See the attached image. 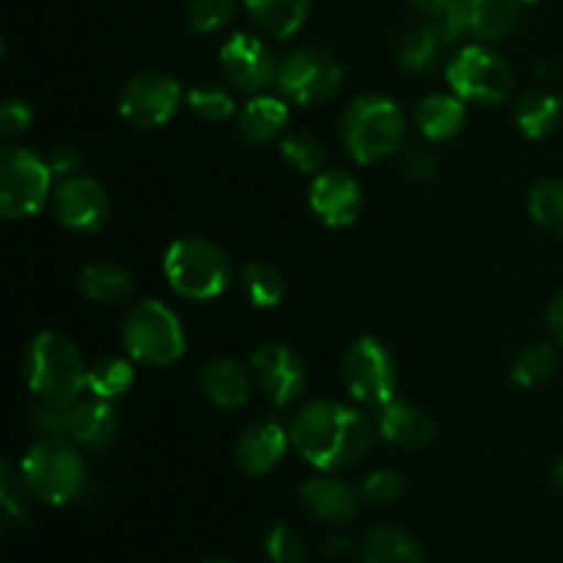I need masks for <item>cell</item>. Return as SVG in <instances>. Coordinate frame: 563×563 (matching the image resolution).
<instances>
[{
	"instance_id": "39",
	"label": "cell",
	"mask_w": 563,
	"mask_h": 563,
	"mask_svg": "<svg viewBox=\"0 0 563 563\" xmlns=\"http://www.w3.org/2000/svg\"><path fill=\"white\" fill-rule=\"evenodd\" d=\"M361 495L366 500H372V504H379V506L396 504V500L405 495V478H401V473H396V471H374L372 476L363 482Z\"/></svg>"
},
{
	"instance_id": "6",
	"label": "cell",
	"mask_w": 563,
	"mask_h": 563,
	"mask_svg": "<svg viewBox=\"0 0 563 563\" xmlns=\"http://www.w3.org/2000/svg\"><path fill=\"white\" fill-rule=\"evenodd\" d=\"M185 330L179 317L159 300H143L124 322V346L137 363L170 366L185 355Z\"/></svg>"
},
{
	"instance_id": "1",
	"label": "cell",
	"mask_w": 563,
	"mask_h": 563,
	"mask_svg": "<svg viewBox=\"0 0 563 563\" xmlns=\"http://www.w3.org/2000/svg\"><path fill=\"white\" fill-rule=\"evenodd\" d=\"M289 443L308 465L319 471H341L368 454L374 443V423L355 407L311 401L291 418Z\"/></svg>"
},
{
	"instance_id": "9",
	"label": "cell",
	"mask_w": 563,
	"mask_h": 563,
	"mask_svg": "<svg viewBox=\"0 0 563 563\" xmlns=\"http://www.w3.org/2000/svg\"><path fill=\"white\" fill-rule=\"evenodd\" d=\"M275 82L289 102L308 108V104L324 102L339 91L344 82V66L324 49L300 47L291 49L280 60Z\"/></svg>"
},
{
	"instance_id": "22",
	"label": "cell",
	"mask_w": 563,
	"mask_h": 563,
	"mask_svg": "<svg viewBox=\"0 0 563 563\" xmlns=\"http://www.w3.org/2000/svg\"><path fill=\"white\" fill-rule=\"evenodd\" d=\"M416 124L427 141H451L465 126V104L456 93H429L418 102Z\"/></svg>"
},
{
	"instance_id": "10",
	"label": "cell",
	"mask_w": 563,
	"mask_h": 563,
	"mask_svg": "<svg viewBox=\"0 0 563 563\" xmlns=\"http://www.w3.org/2000/svg\"><path fill=\"white\" fill-rule=\"evenodd\" d=\"M344 385L361 405L366 407H385L394 399L396 390V363L388 346L379 344L377 339H357L346 350L344 366Z\"/></svg>"
},
{
	"instance_id": "33",
	"label": "cell",
	"mask_w": 563,
	"mask_h": 563,
	"mask_svg": "<svg viewBox=\"0 0 563 563\" xmlns=\"http://www.w3.org/2000/svg\"><path fill=\"white\" fill-rule=\"evenodd\" d=\"M280 154L302 174H317L324 163V143L313 132H289L280 143Z\"/></svg>"
},
{
	"instance_id": "7",
	"label": "cell",
	"mask_w": 563,
	"mask_h": 563,
	"mask_svg": "<svg viewBox=\"0 0 563 563\" xmlns=\"http://www.w3.org/2000/svg\"><path fill=\"white\" fill-rule=\"evenodd\" d=\"M47 159L31 148H5L0 154V212L9 220H22L44 207L53 185Z\"/></svg>"
},
{
	"instance_id": "26",
	"label": "cell",
	"mask_w": 563,
	"mask_h": 563,
	"mask_svg": "<svg viewBox=\"0 0 563 563\" xmlns=\"http://www.w3.org/2000/svg\"><path fill=\"white\" fill-rule=\"evenodd\" d=\"M135 289V275L115 262H97L82 267L80 291L93 302H121Z\"/></svg>"
},
{
	"instance_id": "12",
	"label": "cell",
	"mask_w": 563,
	"mask_h": 563,
	"mask_svg": "<svg viewBox=\"0 0 563 563\" xmlns=\"http://www.w3.org/2000/svg\"><path fill=\"white\" fill-rule=\"evenodd\" d=\"M220 66L223 75L236 91L258 97L269 82L278 77V64L273 60V53L267 44L251 33H236L220 47Z\"/></svg>"
},
{
	"instance_id": "46",
	"label": "cell",
	"mask_w": 563,
	"mask_h": 563,
	"mask_svg": "<svg viewBox=\"0 0 563 563\" xmlns=\"http://www.w3.org/2000/svg\"><path fill=\"white\" fill-rule=\"evenodd\" d=\"M207 563H236V561H231V559H209Z\"/></svg>"
},
{
	"instance_id": "35",
	"label": "cell",
	"mask_w": 563,
	"mask_h": 563,
	"mask_svg": "<svg viewBox=\"0 0 563 563\" xmlns=\"http://www.w3.org/2000/svg\"><path fill=\"white\" fill-rule=\"evenodd\" d=\"M236 11V0H190L187 25L196 33H214L229 25Z\"/></svg>"
},
{
	"instance_id": "17",
	"label": "cell",
	"mask_w": 563,
	"mask_h": 563,
	"mask_svg": "<svg viewBox=\"0 0 563 563\" xmlns=\"http://www.w3.org/2000/svg\"><path fill=\"white\" fill-rule=\"evenodd\" d=\"M520 0H454V14L462 33L495 42L515 31L520 20Z\"/></svg>"
},
{
	"instance_id": "44",
	"label": "cell",
	"mask_w": 563,
	"mask_h": 563,
	"mask_svg": "<svg viewBox=\"0 0 563 563\" xmlns=\"http://www.w3.org/2000/svg\"><path fill=\"white\" fill-rule=\"evenodd\" d=\"M410 3L416 5V9L421 11V14L440 16V14H445V11H449L451 5H454V0H410Z\"/></svg>"
},
{
	"instance_id": "37",
	"label": "cell",
	"mask_w": 563,
	"mask_h": 563,
	"mask_svg": "<svg viewBox=\"0 0 563 563\" xmlns=\"http://www.w3.org/2000/svg\"><path fill=\"white\" fill-rule=\"evenodd\" d=\"M71 410H75V405L42 401V405H36L31 410L27 423H31V429L38 438H64V434H69L71 427Z\"/></svg>"
},
{
	"instance_id": "36",
	"label": "cell",
	"mask_w": 563,
	"mask_h": 563,
	"mask_svg": "<svg viewBox=\"0 0 563 563\" xmlns=\"http://www.w3.org/2000/svg\"><path fill=\"white\" fill-rule=\"evenodd\" d=\"M269 563H308V544L295 528L275 526L264 539Z\"/></svg>"
},
{
	"instance_id": "4",
	"label": "cell",
	"mask_w": 563,
	"mask_h": 563,
	"mask_svg": "<svg viewBox=\"0 0 563 563\" xmlns=\"http://www.w3.org/2000/svg\"><path fill=\"white\" fill-rule=\"evenodd\" d=\"M165 278L187 300H212L231 284V258L220 245L198 236L176 240L163 258Z\"/></svg>"
},
{
	"instance_id": "25",
	"label": "cell",
	"mask_w": 563,
	"mask_h": 563,
	"mask_svg": "<svg viewBox=\"0 0 563 563\" xmlns=\"http://www.w3.org/2000/svg\"><path fill=\"white\" fill-rule=\"evenodd\" d=\"M251 20L273 38H289L311 14V0H242Z\"/></svg>"
},
{
	"instance_id": "45",
	"label": "cell",
	"mask_w": 563,
	"mask_h": 563,
	"mask_svg": "<svg viewBox=\"0 0 563 563\" xmlns=\"http://www.w3.org/2000/svg\"><path fill=\"white\" fill-rule=\"evenodd\" d=\"M553 482H555V487H559L561 495H563V456L553 465Z\"/></svg>"
},
{
	"instance_id": "43",
	"label": "cell",
	"mask_w": 563,
	"mask_h": 563,
	"mask_svg": "<svg viewBox=\"0 0 563 563\" xmlns=\"http://www.w3.org/2000/svg\"><path fill=\"white\" fill-rule=\"evenodd\" d=\"M548 328L553 330L555 339H559L561 344H563V289L553 297V302H550V308H548Z\"/></svg>"
},
{
	"instance_id": "21",
	"label": "cell",
	"mask_w": 563,
	"mask_h": 563,
	"mask_svg": "<svg viewBox=\"0 0 563 563\" xmlns=\"http://www.w3.org/2000/svg\"><path fill=\"white\" fill-rule=\"evenodd\" d=\"M201 390L212 405L223 407V410H236L251 396V377H247L242 363L231 361V357H220V361L203 366Z\"/></svg>"
},
{
	"instance_id": "47",
	"label": "cell",
	"mask_w": 563,
	"mask_h": 563,
	"mask_svg": "<svg viewBox=\"0 0 563 563\" xmlns=\"http://www.w3.org/2000/svg\"><path fill=\"white\" fill-rule=\"evenodd\" d=\"M520 3H537V0H520Z\"/></svg>"
},
{
	"instance_id": "40",
	"label": "cell",
	"mask_w": 563,
	"mask_h": 563,
	"mask_svg": "<svg viewBox=\"0 0 563 563\" xmlns=\"http://www.w3.org/2000/svg\"><path fill=\"white\" fill-rule=\"evenodd\" d=\"M401 168H405V174L410 176V179L429 181L438 174L440 159L429 146H412L410 152L405 154V159H401Z\"/></svg>"
},
{
	"instance_id": "38",
	"label": "cell",
	"mask_w": 563,
	"mask_h": 563,
	"mask_svg": "<svg viewBox=\"0 0 563 563\" xmlns=\"http://www.w3.org/2000/svg\"><path fill=\"white\" fill-rule=\"evenodd\" d=\"M25 493H31L25 484L22 471L16 473V467L11 462L0 465V500H3L5 520H20L25 515Z\"/></svg>"
},
{
	"instance_id": "23",
	"label": "cell",
	"mask_w": 563,
	"mask_h": 563,
	"mask_svg": "<svg viewBox=\"0 0 563 563\" xmlns=\"http://www.w3.org/2000/svg\"><path fill=\"white\" fill-rule=\"evenodd\" d=\"M445 47H449V42L443 38V33L438 31L432 20H427L401 33L399 44H396V64L410 75H427L438 66V58Z\"/></svg>"
},
{
	"instance_id": "13",
	"label": "cell",
	"mask_w": 563,
	"mask_h": 563,
	"mask_svg": "<svg viewBox=\"0 0 563 563\" xmlns=\"http://www.w3.org/2000/svg\"><path fill=\"white\" fill-rule=\"evenodd\" d=\"M55 214L66 229L93 234L108 223V192L91 176H66L55 190Z\"/></svg>"
},
{
	"instance_id": "2",
	"label": "cell",
	"mask_w": 563,
	"mask_h": 563,
	"mask_svg": "<svg viewBox=\"0 0 563 563\" xmlns=\"http://www.w3.org/2000/svg\"><path fill=\"white\" fill-rule=\"evenodd\" d=\"M407 119L385 93H363L341 115V141L357 163H379L401 148Z\"/></svg>"
},
{
	"instance_id": "31",
	"label": "cell",
	"mask_w": 563,
	"mask_h": 563,
	"mask_svg": "<svg viewBox=\"0 0 563 563\" xmlns=\"http://www.w3.org/2000/svg\"><path fill=\"white\" fill-rule=\"evenodd\" d=\"M242 289L251 306L256 308H275L286 295V284L273 264L251 262L242 269Z\"/></svg>"
},
{
	"instance_id": "16",
	"label": "cell",
	"mask_w": 563,
	"mask_h": 563,
	"mask_svg": "<svg viewBox=\"0 0 563 563\" xmlns=\"http://www.w3.org/2000/svg\"><path fill=\"white\" fill-rule=\"evenodd\" d=\"M286 443H289V432L275 421H258L242 432L236 440V465L247 473V476H264V473L275 471L280 460L286 456Z\"/></svg>"
},
{
	"instance_id": "27",
	"label": "cell",
	"mask_w": 563,
	"mask_h": 563,
	"mask_svg": "<svg viewBox=\"0 0 563 563\" xmlns=\"http://www.w3.org/2000/svg\"><path fill=\"white\" fill-rule=\"evenodd\" d=\"M289 121V108H286L284 99L278 97H253L251 102L242 108L240 115V135L247 143H267L275 135H280V130Z\"/></svg>"
},
{
	"instance_id": "18",
	"label": "cell",
	"mask_w": 563,
	"mask_h": 563,
	"mask_svg": "<svg viewBox=\"0 0 563 563\" xmlns=\"http://www.w3.org/2000/svg\"><path fill=\"white\" fill-rule=\"evenodd\" d=\"M300 498L317 520L330 522V526L350 522L357 515V506H361V493L352 484L330 476H319L302 484Z\"/></svg>"
},
{
	"instance_id": "8",
	"label": "cell",
	"mask_w": 563,
	"mask_h": 563,
	"mask_svg": "<svg viewBox=\"0 0 563 563\" xmlns=\"http://www.w3.org/2000/svg\"><path fill=\"white\" fill-rule=\"evenodd\" d=\"M445 75H449L451 91L462 102L476 104H500L509 97L511 82H515L511 66L506 64L504 55L484 44H471V47L460 49Z\"/></svg>"
},
{
	"instance_id": "24",
	"label": "cell",
	"mask_w": 563,
	"mask_h": 563,
	"mask_svg": "<svg viewBox=\"0 0 563 563\" xmlns=\"http://www.w3.org/2000/svg\"><path fill=\"white\" fill-rule=\"evenodd\" d=\"M361 563H427L421 544L399 526H379L361 544Z\"/></svg>"
},
{
	"instance_id": "30",
	"label": "cell",
	"mask_w": 563,
	"mask_h": 563,
	"mask_svg": "<svg viewBox=\"0 0 563 563\" xmlns=\"http://www.w3.org/2000/svg\"><path fill=\"white\" fill-rule=\"evenodd\" d=\"M135 383V372H132V363H126L124 357H99L91 368H88V390L99 399H119L130 385Z\"/></svg>"
},
{
	"instance_id": "14",
	"label": "cell",
	"mask_w": 563,
	"mask_h": 563,
	"mask_svg": "<svg viewBox=\"0 0 563 563\" xmlns=\"http://www.w3.org/2000/svg\"><path fill=\"white\" fill-rule=\"evenodd\" d=\"M253 377L273 407H286L306 390V368L297 352L284 344H264L251 361Z\"/></svg>"
},
{
	"instance_id": "11",
	"label": "cell",
	"mask_w": 563,
	"mask_h": 563,
	"mask_svg": "<svg viewBox=\"0 0 563 563\" xmlns=\"http://www.w3.org/2000/svg\"><path fill=\"white\" fill-rule=\"evenodd\" d=\"M181 99L179 80L165 71L146 69L124 82L119 97V110L132 126L154 130L170 121Z\"/></svg>"
},
{
	"instance_id": "28",
	"label": "cell",
	"mask_w": 563,
	"mask_h": 563,
	"mask_svg": "<svg viewBox=\"0 0 563 563\" xmlns=\"http://www.w3.org/2000/svg\"><path fill=\"white\" fill-rule=\"evenodd\" d=\"M561 99L550 91H528L522 93L515 108V121L520 132L531 141L548 137L559 130L561 124Z\"/></svg>"
},
{
	"instance_id": "34",
	"label": "cell",
	"mask_w": 563,
	"mask_h": 563,
	"mask_svg": "<svg viewBox=\"0 0 563 563\" xmlns=\"http://www.w3.org/2000/svg\"><path fill=\"white\" fill-rule=\"evenodd\" d=\"M187 104H190L192 113L201 121H209V124H218V121H225L234 115V99H231L229 91L218 86H198L187 93Z\"/></svg>"
},
{
	"instance_id": "41",
	"label": "cell",
	"mask_w": 563,
	"mask_h": 563,
	"mask_svg": "<svg viewBox=\"0 0 563 563\" xmlns=\"http://www.w3.org/2000/svg\"><path fill=\"white\" fill-rule=\"evenodd\" d=\"M33 124V110L31 104L22 102V99H9V102L0 108V130L3 135H20L27 126Z\"/></svg>"
},
{
	"instance_id": "3",
	"label": "cell",
	"mask_w": 563,
	"mask_h": 563,
	"mask_svg": "<svg viewBox=\"0 0 563 563\" xmlns=\"http://www.w3.org/2000/svg\"><path fill=\"white\" fill-rule=\"evenodd\" d=\"M27 388L42 401L71 405L88 388V368L80 352L66 335L38 333L25 350Z\"/></svg>"
},
{
	"instance_id": "15",
	"label": "cell",
	"mask_w": 563,
	"mask_h": 563,
	"mask_svg": "<svg viewBox=\"0 0 563 563\" xmlns=\"http://www.w3.org/2000/svg\"><path fill=\"white\" fill-rule=\"evenodd\" d=\"M308 201H311L313 214L324 225L344 229V225L355 223V218L361 214L363 190L355 176H350L346 170H322L311 181Z\"/></svg>"
},
{
	"instance_id": "5",
	"label": "cell",
	"mask_w": 563,
	"mask_h": 563,
	"mask_svg": "<svg viewBox=\"0 0 563 563\" xmlns=\"http://www.w3.org/2000/svg\"><path fill=\"white\" fill-rule=\"evenodd\" d=\"M27 489L49 506L71 504L86 487V462L60 438H42L20 465Z\"/></svg>"
},
{
	"instance_id": "20",
	"label": "cell",
	"mask_w": 563,
	"mask_h": 563,
	"mask_svg": "<svg viewBox=\"0 0 563 563\" xmlns=\"http://www.w3.org/2000/svg\"><path fill=\"white\" fill-rule=\"evenodd\" d=\"M115 432H119V412L108 399L93 396V399L75 405V410H71L69 438L80 449H104L115 438Z\"/></svg>"
},
{
	"instance_id": "29",
	"label": "cell",
	"mask_w": 563,
	"mask_h": 563,
	"mask_svg": "<svg viewBox=\"0 0 563 563\" xmlns=\"http://www.w3.org/2000/svg\"><path fill=\"white\" fill-rule=\"evenodd\" d=\"M555 368H559V355L550 344H533L526 346L520 355L511 363V379L520 388H539L548 379H553Z\"/></svg>"
},
{
	"instance_id": "42",
	"label": "cell",
	"mask_w": 563,
	"mask_h": 563,
	"mask_svg": "<svg viewBox=\"0 0 563 563\" xmlns=\"http://www.w3.org/2000/svg\"><path fill=\"white\" fill-rule=\"evenodd\" d=\"M47 163H49V170H53L55 176H75V170L80 168L82 157L75 146H58L49 152Z\"/></svg>"
},
{
	"instance_id": "19",
	"label": "cell",
	"mask_w": 563,
	"mask_h": 563,
	"mask_svg": "<svg viewBox=\"0 0 563 563\" xmlns=\"http://www.w3.org/2000/svg\"><path fill=\"white\" fill-rule=\"evenodd\" d=\"M377 432L388 443L405 445V449H421L438 438V427L421 407L410 405L405 399H390L388 405L379 407Z\"/></svg>"
},
{
	"instance_id": "32",
	"label": "cell",
	"mask_w": 563,
	"mask_h": 563,
	"mask_svg": "<svg viewBox=\"0 0 563 563\" xmlns=\"http://www.w3.org/2000/svg\"><path fill=\"white\" fill-rule=\"evenodd\" d=\"M528 209L542 229L563 236V179H544L528 196Z\"/></svg>"
}]
</instances>
